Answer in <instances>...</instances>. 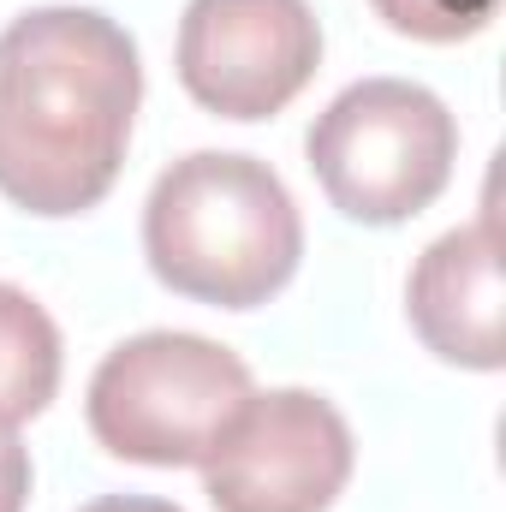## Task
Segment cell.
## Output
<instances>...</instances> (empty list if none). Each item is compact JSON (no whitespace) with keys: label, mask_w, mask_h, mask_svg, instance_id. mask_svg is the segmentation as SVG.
I'll use <instances>...</instances> for the list:
<instances>
[{"label":"cell","mask_w":506,"mask_h":512,"mask_svg":"<svg viewBox=\"0 0 506 512\" xmlns=\"http://www.w3.org/2000/svg\"><path fill=\"white\" fill-rule=\"evenodd\" d=\"M251 393L256 387L239 352L203 334L155 328L114 346L96 364L84 411L90 435L114 459L173 471V465H203Z\"/></svg>","instance_id":"3957f363"},{"label":"cell","mask_w":506,"mask_h":512,"mask_svg":"<svg viewBox=\"0 0 506 512\" xmlns=\"http://www.w3.org/2000/svg\"><path fill=\"white\" fill-rule=\"evenodd\" d=\"M358 447L346 417L310 387L251 393L203 459L215 512H328L352 483Z\"/></svg>","instance_id":"5b68a950"},{"label":"cell","mask_w":506,"mask_h":512,"mask_svg":"<svg viewBox=\"0 0 506 512\" xmlns=\"http://www.w3.org/2000/svg\"><path fill=\"white\" fill-rule=\"evenodd\" d=\"M304 155L346 221L399 227L447 191L459 126L435 90L411 78H364L316 114Z\"/></svg>","instance_id":"277c9868"},{"label":"cell","mask_w":506,"mask_h":512,"mask_svg":"<svg viewBox=\"0 0 506 512\" xmlns=\"http://www.w3.org/2000/svg\"><path fill=\"white\" fill-rule=\"evenodd\" d=\"M84 512H185L173 501H149V495H108V501H90Z\"/></svg>","instance_id":"8fae6325"},{"label":"cell","mask_w":506,"mask_h":512,"mask_svg":"<svg viewBox=\"0 0 506 512\" xmlns=\"http://www.w3.org/2000/svg\"><path fill=\"white\" fill-rule=\"evenodd\" d=\"M143 66L126 24L96 6H36L0 30V197L66 221L126 167Z\"/></svg>","instance_id":"6da1fadb"},{"label":"cell","mask_w":506,"mask_h":512,"mask_svg":"<svg viewBox=\"0 0 506 512\" xmlns=\"http://www.w3.org/2000/svg\"><path fill=\"white\" fill-rule=\"evenodd\" d=\"M143 256L179 298L256 310L298 274L304 221L268 161L197 149L155 179L143 203Z\"/></svg>","instance_id":"7a4b0ae2"},{"label":"cell","mask_w":506,"mask_h":512,"mask_svg":"<svg viewBox=\"0 0 506 512\" xmlns=\"http://www.w3.org/2000/svg\"><path fill=\"white\" fill-rule=\"evenodd\" d=\"M30 501V447L0 429V512H24Z\"/></svg>","instance_id":"30bf717a"},{"label":"cell","mask_w":506,"mask_h":512,"mask_svg":"<svg viewBox=\"0 0 506 512\" xmlns=\"http://www.w3.org/2000/svg\"><path fill=\"white\" fill-rule=\"evenodd\" d=\"M322 66L310 0H191L179 18V84L221 120H274Z\"/></svg>","instance_id":"8992f818"},{"label":"cell","mask_w":506,"mask_h":512,"mask_svg":"<svg viewBox=\"0 0 506 512\" xmlns=\"http://www.w3.org/2000/svg\"><path fill=\"white\" fill-rule=\"evenodd\" d=\"M370 6H376V18L387 30L441 48V42H465V36L489 30L501 0H370Z\"/></svg>","instance_id":"9c48e42d"},{"label":"cell","mask_w":506,"mask_h":512,"mask_svg":"<svg viewBox=\"0 0 506 512\" xmlns=\"http://www.w3.org/2000/svg\"><path fill=\"white\" fill-rule=\"evenodd\" d=\"M405 310L417 340L459 370H501L506 364V292H501V227L495 209L477 227L441 233L417 256Z\"/></svg>","instance_id":"52a82bcc"},{"label":"cell","mask_w":506,"mask_h":512,"mask_svg":"<svg viewBox=\"0 0 506 512\" xmlns=\"http://www.w3.org/2000/svg\"><path fill=\"white\" fill-rule=\"evenodd\" d=\"M60 328L12 280H0V429L42 417L60 393Z\"/></svg>","instance_id":"ba28073f"}]
</instances>
